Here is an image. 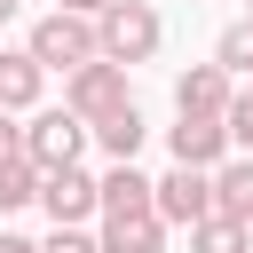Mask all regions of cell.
<instances>
[{
  "label": "cell",
  "mask_w": 253,
  "mask_h": 253,
  "mask_svg": "<svg viewBox=\"0 0 253 253\" xmlns=\"http://www.w3.org/2000/svg\"><path fill=\"white\" fill-rule=\"evenodd\" d=\"M166 150H174V166H221L229 158V126L221 119H206V111H174V126H166Z\"/></svg>",
  "instance_id": "obj_6"
},
{
  "label": "cell",
  "mask_w": 253,
  "mask_h": 253,
  "mask_svg": "<svg viewBox=\"0 0 253 253\" xmlns=\"http://www.w3.org/2000/svg\"><path fill=\"white\" fill-rule=\"evenodd\" d=\"M95 198H103V213H142L150 206V174H134V158H126V166L95 174Z\"/></svg>",
  "instance_id": "obj_13"
},
{
  "label": "cell",
  "mask_w": 253,
  "mask_h": 253,
  "mask_svg": "<svg viewBox=\"0 0 253 253\" xmlns=\"http://www.w3.org/2000/svg\"><path fill=\"white\" fill-rule=\"evenodd\" d=\"M79 150H87V119H79V111H32V126H24V158H32L40 174L79 166Z\"/></svg>",
  "instance_id": "obj_5"
},
{
  "label": "cell",
  "mask_w": 253,
  "mask_h": 253,
  "mask_svg": "<svg viewBox=\"0 0 253 253\" xmlns=\"http://www.w3.org/2000/svg\"><path fill=\"white\" fill-rule=\"evenodd\" d=\"M150 206H158L166 229H198V221L213 213V174H206V166H166V174L150 182Z\"/></svg>",
  "instance_id": "obj_4"
},
{
  "label": "cell",
  "mask_w": 253,
  "mask_h": 253,
  "mask_svg": "<svg viewBox=\"0 0 253 253\" xmlns=\"http://www.w3.org/2000/svg\"><path fill=\"white\" fill-rule=\"evenodd\" d=\"M40 206H47V221H87V213H103L87 166H55V174H40Z\"/></svg>",
  "instance_id": "obj_7"
},
{
  "label": "cell",
  "mask_w": 253,
  "mask_h": 253,
  "mask_svg": "<svg viewBox=\"0 0 253 253\" xmlns=\"http://www.w3.org/2000/svg\"><path fill=\"white\" fill-rule=\"evenodd\" d=\"M229 71L221 63H190V71H174V111H206V119H221L229 111Z\"/></svg>",
  "instance_id": "obj_8"
},
{
  "label": "cell",
  "mask_w": 253,
  "mask_h": 253,
  "mask_svg": "<svg viewBox=\"0 0 253 253\" xmlns=\"http://www.w3.org/2000/svg\"><path fill=\"white\" fill-rule=\"evenodd\" d=\"M245 16H253V0H245Z\"/></svg>",
  "instance_id": "obj_23"
},
{
  "label": "cell",
  "mask_w": 253,
  "mask_h": 253,
  "mask_svg": "<svg viewBox=\"0 0 253 253\" xmlns=\"http://www.w3.org/2000/svg\"><path fill=\"white\" fill-rule=\"evenodd\" d=\"M40 253H103V245H95V237H87L79 221H55V237H47Z\"/></svg>",
  "instance_id": "obj_18"
},
{
  "label": "cell",
  "mask_w": 253,
  "mask_h": 253,
  "mask_svg": "<svg viewBox=\"0 0 253 253\" xmlns=\"http://www.w3.org/2000/svg\"><path fill=\"white\" fill-rule=\"evenodd\" d=\"M40 198V166L16 150V158H0V213H16V206H32Z\"/></svg>",
  "instance_id": "obj_15"
},
{
  "label": "cell",
  "mask_w": 253,
  "mask_h": 253,
  "mask_svg": "<svg viewBox=\"0 0 253 253\" xmlns=\"http://www.w3.org/2000/svg\"><path fill=\"white\" fill-rule=\"evenodd\" d=\"M103 253H166V221H158V206H142V213H103V237H95Z\"/></svg>",
  "instance_id": "obj_9"
},
{
  "label": "cell",
  "mask_w": 253,
  "mask_h": 253,
  "mask_svg": "<svg viewBox=\"0 0 253 253\" xmlns=\"http://www.w3.org/2000/svg\"><path fill=\"white\" fill-rule=\"evenodd\" d=\"M47 87V71L32 63V47H0V111H32Z\"/></svg>",
  "instance_id": "obj_11"
},
{
  "label": "cell",
  "mask_w": 253,
  "mask_h": 253,
  "mask_svg": "<svg viewBox=\"0 0 253 253\" xmlns=\"http://www.w3.org/2000/svg\"><path fill=\"white\" fill-rule=\"evenodd\" d=\"M221 126H229V150H245V158H253V87H245V95H229Z\"/></svg>",
  "instance_id": "obj_17"
},
{
  "label": "cell",
  "mask_w": 253,
  "mask_h": 253,
  "mask_svg": "<svg viewBox=\"0 0 253 253\" xmlns=\"http://www.w3.org/2000/svg\"><path fill=\"white\" fill-rule=\"evenodd\" d=\"M142 134H150V126H142V111H134V103H126V111H111V119H95V126H87V142H103V158H111V166H126V158H134V150H142Z\"/></svg>",
  "instance_id": "obj_12"
},
{
  "label": "cell",
  "mask_w": 253,
  "mask_h": 253,
  "mask_svg": "<svg viewBox=\"0 0 253 253\" xmlns=\"http://www.w3.org/2000/svg\"><path fill=\"white\" fill-rule=\"evenodd\" d=\"M213 63H221L229 79H237V71L253 79V16H237V24H229V32L213 40Z\"/></svg>",
  "instance_id": "obj_16"
},
{
  "label": "cell",
  "mask_w": 253,
  "mask_h": 253,
  "mask_svg": "<svg viewBox=\"0 0 253 253\" xmlns=\"http://www.w3.org/2000/svg\"><path fill=\"white\" fill-rule=\"evenodd\" d=\"M16 8H24V0H0V24H8V16H16Z\"/></svg>",
  "instance_id": "obj_22"
},
{
  "label": "cell",
  "mask_w": 253,
  "mask_h": 253,
  "mask_svg": "<svg viewBox=\"0 0 253 253\" xmlns=\"http://www.w3.org/2000/svg\"><path fill=\"white\" fill-rule=\"evenodd\" d=\"M0 253H40L32 237H16V229H0Z\"/></svg>",
  "instance_id": "obj_20"
},
{
  "label": "cell",
  "mask_w": 253,
  "mask_h": 253,
  "mask_svg": "<svg viewBox=\"0 0 253 253\" xmlns=\"http://www.w3.org/2000/svg\"><path fill=\"white\" fill-rule=\"evenodd\" d=\"M134 95H126V63H79V71H63V111H79L87 126L95 119H111V111H126Z\"/></svg>",
  "instance_id": "obj_3"
},
{
  "label": "cell",
  "mask_w": 253,
  "mask_h": 253,
  "mask_svg": "<svg viewBox=\"0 0 253 253\" xmlns=\"http://www.w3.org/2000/svg\"><path fill=\"white\" fill-rule=\"evenodd\" d=\"M32 63L40 71H79V63H95L103 47H95V16H71V8H47L40 24H32Z\"/></svg>",
  "instance_id": "obj_2"
},
{
  "label": "cell",
  "mask_w": 253,
  "mask_h": 253,
  "mask_svg": "<svg viewBox=\"0 0 253 253\" xmlns=\"http://www.w3.org/2000/svg\"><path fill=\"white\" fill-rule=\"evenodd\" d=\"M24 150V126H16V111H0V158H16Z\"/></svg>",
  "instance_id": "obj_19"
},
{
  "label": "cell",
  "mask_w": 253,
  "mask_h": 253,
  "mask_svg": "<svg viewBox=\"0 0 253 253\" xmlns=\"http://www.w3.org/2000/svg\"><path fill=\"white\" fill-rule=\"evenodd\" d=\"M55 8H71V16H103L111 0H55Z\"/></svg>",
  "instance_id": "obj_21"
},
{
  "label": "cell",
  "mask_w": 253,
  "mask_h": 253,
  "mask_svg": "<svg viewBox=\"0 0 253 253\" xmlns=\"http://www.w3.org/2000/svg\"><path fill=\"white\" fill-rule=\"evenodd\" d=\"M213 213H229V221L253 229V158H245V150H229V158L213 166Z\"/></svg>",
  "instance_id": "obj_10"
},
{
  "label": "cell",
  "mask_w": 253,
  "mask_h": 253,
  "mask_svg": "<svg viewBox=\"0 0 253 253\" xmlns=\"http://www.w3.org/2000/svg\"><path fill=\"white\" fill-rule=\"evenodd\" d=\"M158 40H166V16L150 8V0H111L103 16H95V47H103V63H150L158 55Z\"/></svg>",
  "instance_id": "obj_1"
},
{
  "label": "cell",
  "mask_w": 253,
  "mask_h": 253,
  "mask_svg": "<svg viewBox=\"0 0 253 253\" xmlns=\"http://www.w3.org/2000/svg\"><path fill=\"white\" fill-rule=\"evenodd\" d=\"M190 253H253V229L229 221V213H206V221L190 229Z\"/></svg>",
  "instance_id": "obj_14"
}]
</instances>
